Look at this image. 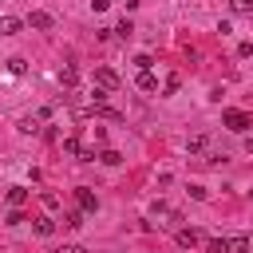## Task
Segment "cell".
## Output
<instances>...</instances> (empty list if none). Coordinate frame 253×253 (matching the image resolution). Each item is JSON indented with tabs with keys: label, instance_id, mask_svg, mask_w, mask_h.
Here are the masks:
<instances>
[{
	"label": "cell",
	"instance_id": "6da1fadb",
	"mask_svg": "<svg viewBox=\"0 0 253 253\" xmlns=\"http://www.w3.org/2000/svg\"><path fill=\"white\" fill-rule=\"evenodd\" d=\"M221 123H225L229 130H237V134H245V130L253 126V119H249L245 111H225V115H221Z\"/></svg>",
	"mask_w": 253,
	"mask_h": 253
},
{
	"label": "cell",
	"instance_id": "7a4b0ae2",
	"mask_svg": "<svg viewBox=\"0 0 253 253\" xmlns=\"http://www.w3.org/2000/svg\"><path fill=\"white\" fill-rule=\"evenodd\" d=\"M95 87H103V91H115V87H119V75H115L111 67H95Z\"/></svg>",
	"mask_w": 253,
	"mask_h": 253
},
{
	"label": "cell",
	"instance_id": "3957f363",
	"mask_svg": "<svg viewBox=\"0 0 253 253\" xmlns=\"http://www.w3.org/2000/svg\"><path fill=\"white\" fill-rule=\"evenodd\" d=\"M75 202H79V210H83V213H91V210L99 206V202H95V194H91L87 186H79V190H75Z\"/></svg>",
	"mask_w": 253,
	"mask_h": 253
},
{
	"label": "cell",
	"instance_id": "277c9868",
	"mask_svg": "<svg viewBox=\"0 0 253 253\" xmlns=\"http://www.w3.org/2000/svg\"><path fill=\"white\" fill-rule=\"evenodd\" d=\"M225 253H249V237H245V233L225 237Z\"/></svg>",
	"mask_w": 253,
	"mask_h": 253
},
{
	"label": "cell",
	"instance_id": "5b68a950",
	"mask_svg": "<svg viewBox=\"0 0 253 253\" xmlns=\"http://www.w3.org/2000/svg\"><path fill=\"white\" fill-rule=\"evenodd\" d=\"M198 241H202V233H198V229H178V245H182V249H194Z\"/></svg>",
	"mask_w": 253,
	"mask_h": 253
},
{
	"label": "cell",
	"instance_id": "8992f818",
	"mask_svg": "<svg viewBox=\"0 0 253 253\" xmlns=\"http://www.w3.org/2000/svg\"><path fill=\"white\" fill-rule=\"evenodd\" d=\"M24 28V20H16V16H0V36H16Z\"/></svg>",
	"mask_w": 253,
	"mask_h": 253
},
{
	"label": "cell",
	"instance_id": "52a82bcc",
	"mask_svg": "<svg viewBox=\"0 0 253 253\" xmlns=\"http://www.w3.org/2000/svg\"><path fill=\"white\" fill-rule=\"evenodd\" d=\"M28 24H32L36 32H47V28H51V16H47V12H32V16H28Z\"/></svg>",
	"mask_w": 253,
	"mask_h": 253
},
{
	"label": "cell",
	"instance_id": "ba28073f",
	"mask_svg": "<svg viewBox=\"0 0 253 253\" xmlns=\"http://www.w3.org/2000/svg\"><path fill=\"white\" fill-rule=\"evenodd\" d=\"M24 202H28V190H24V186H12V190H8V206H12V210H20Z\"/></svg>",
	"mask_w": 253,
	"mask_h": 253
},
{
	"label": "cell",
	"instance_id": "9c48e42d",
	"mask_svg": "<svg viewBox=\"0 0 253 253\" xmlns=\"http://www.w3.org/2000/svg\"><path fill=\"white\" fill-rule=\"evenodd\" d=\"M32 229H36L40 237H51V233H55V221H51V217H36V225H32Z\"/></svg>",
	"mask_w": 253,
	"mask_h": 253
},
{
	"label": "cell",
	"instance_id": "30bf717a",
	"mask_svg": "<svg viewBox=\"0 0 253 253\" xmlns=\"http://www.w3.org/2000/svg\"><path fill=\"white\" fill-rule=\"evenodd\" d=\"M20 130H24V134H36V130H40V115H24V119H20Z\"/></svg>",
	"mask_w": 253,
	"mask_h": 253
},
{
	"label": "cell",
	"instance_id": "8fae6325",
	"mask_svg": "<svg viewBox=\"0 0 253 253\" xmlns=\"http://www.w3.org/2000/svg\"><path fill=\"white\" fill-rule=\"evenodd\" d=\"M206 146H210V138H206V134H194V138L186 142V150H190V154H202Z\"/></svg>",
	"mask_w": 253,
	"mask_h": 253
},
{
	"label": "cell",
	"instance_id": "7c38bea8",
	"mask_svg": "<svg viewBox=\"0 0 253 253\" xmlns=\"http://www.w3.org/2000/svg\"><path fill=\"white\" fill-rule=\"evenodd\" d=\"M138 87H142V91H158V79H154L150 71H138Z\"/></svg>",
	"mask_w": 253,
	"mask_h": 253
},
{
	"label": "cell",
	"instance_id": "4fadbf2b",
	"mask_svg": "<svg viewBox=\"0 0 253 253\" xmlns=\"http://www.w3.org/2000/svg\"><path fill=\"white\" fill-rule=\"evenodd\" d=\"M63 225H67V229H79V225H83V210H71V213H63Z\"/></svg>",
	"mask_w": 253,
	"mask_h": 253
},
{
	"label": "cell",
	"instance_id": "5bb4252c",
	"mask_svg": "<svg viewBox=\"0 0 253 253\" xmlns=\"http://www.w3.org/2000/svg\"><path fill=\"white\" fill-rule=\"evenodd\" d=\"M75 79H79L75 67H63V71H59V83H63V87H75Z\"/></svg>",
	"mask_w": 253,
	"mask_h": 253
},
{
	"label": "cell",
	"instance_id": "9a60e30c",
	"mask_svg": "<svg viewBox=\"0 0 253 253\" xmlns=\"http://www.w3.org/2000/svg\"><path fill=\"white\" fill-rule=\"evenodd\" d=\"M99 162H107V166H119V162H123V154H119V150H103V154H99Z\"/></svg>",
	"mask_w": 253,
	"mask_h": 253
},
{
	"label": "cell",
	"instance_id": "2e32d148",
	"mask_svg": "<svg viewBox=\"0 0 253 253\" xmlns=\"http://www.w3.org/2000/svg\"><path fill=\"white\" fill-rule=\"evenodd\" d=\"M40 206H43V210H59V198H55V194H40Z\"/></svg>",
	"mask_w": 253,
	"mask_h": 253
},
{
	"label": "cell",
	"instance_id": "e0dca14e",
	"mask_svg": "<svg viewBox=\"0 0 253 253\" xmlns=\"http://www.w3.org/2000/svg\"><path fill=\"white\" fill-rule=\"evenodd\" d=\"M229 4H233V12H237V16H245V12H253V0H229Z\"/></svg>",
	"mask_w": 253,
	"mask_h": 253
},
{
	"label": "cell",
	"instance_id": "ac0fdd59",
	"mask_svg": "<svg viewBox=\"0 0 253 253\" xmlns=\"http://www.w3.org/2000/svg\"><path fill=\"white\" fill-rule=\"evenodd\" d=\"M115 32H119V36H123V40H126V36H130V32H134V24H130V20H123V24H119V28H115Z\"/></svg>",
	"mask_w": 253,
	"mask_h": 253
},
{
	"label": "cell",
	"instance_id": "d6986e66",
	"mask_svg": "<svg viewBox=\"0 0 253 253\" xmlns=\"http://www.w3.org/2000/svg\"><path fill=\"white\" fill-rule=\"evenodd\" d=\"M134 67L138 71H150V55H134Z\"/></svg>",
	"mask_w": 253,
	"mask_h": 253
},
{
	"label": "cell",
	"instance_id": "ffe728a7",
	"mask_svg": "<svg viewBox=\"0 0 253 253\" xmlns=\"http://www.w3.org/2000/svg\"><path fill=\"white\" fill-rule=\"evenodd\" d=\"M8 71L12 75H24V59H8Z\"/></svg>",
	"mask_w": 253,
	"mask_h": 253
},
{
	"label": "cell",
	"instance_id": "44dd1931",
	"mask_svg": "<svg viewBox=\"0 0 253 253\" xmlns=\"http://www.w3.org/2000/svg\"><path fill=\"white\" fill-rule=\"evenodd\" d=\"M150 213H154V217H166V213H170V206H166V202H154V210H150Z\"/></svg>",
	"mask_w": 253,
	"mask_h": 253
},
{
	"label": "cell",
	"instance_id": "7402d4cb",
	"mask_svg": "<svg viewBox=\"0 0 253 253\" xmlns=\"http://www.w3.org/2000/svg\"><path fill=\"white\" fill-rule=\"evenodd\" d=\"M59 253H87V249H83V245H63Z\"/></svg>",
	"mask_w": 253,
	"mask_h": 253
}]
</instances>
